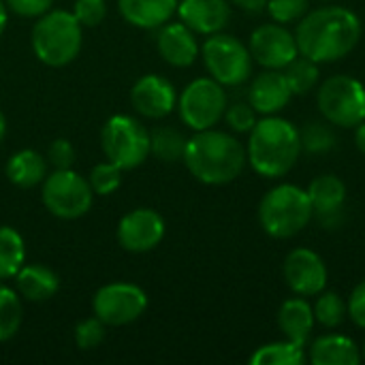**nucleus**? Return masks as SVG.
Listing matches in <instances>:
<instances>
[{
    "instance_id": "obj_1",
    "label": "nucleus",
    "mask_w": 365,
    "mask_h": 365,
    "mask_svg": "<svg viewBox=\"0 0 365 365\" xmlns=\"http://www.w3.org/2000/svg\"><path fill=\"white\" fill-rule=\"evenodd\" d=\"M361 38V19L346 6H323L299 19L295 41L299 53L317 64L349 56Z\"/></svg>"
},
{
    "instance_id": "obj_2",
    "label": "nucleus",
    "mask_w": 365,
    "mask_h": 365,
    "mask_svg": "<svg viewBox=\"0 0 365 365\" xmlns=\"http://www.w3.org/2000/svg\"><path fill=\"white\" fill-rule=\"evenodd\" d=\"M184 165L195 180L207 186H225L240 178L248 154L237 137L225 130H197L184 150Z\"/></svg>"
},
{
    "instance_id": "obj_3",
    "label": "nucleus",
    "mask_w": 365,
    "mask_h": 365,
    "mask_svg": "<svg viewBox=\"0 0 365 365\" xmlns=\"http://www.w3.org/2000/svg\"><path fill=\"white\" fill-rule=\"evenodd\" d=\"M248 135V163L261 178H284L299 160L302 139L299 128L293 122L278 115H265L263 120H257Z\"/></svg>"
},
{
    "instance_id": "obj_4",
    "label": "nucleus",
    "mask_w": 365,
    "mask_h": 365,
    "mask_svg": "<svg viewBox=\"0 0 365 365\" xmlns=\"http://www.w3.org/2000/svg\"><path fill=\"white\" fill-rule=\"evenodd\" d=\"M312 218L314 210L308 190L295 184L272 188L259 203V222L274 240H291L299 235Z\"/></svg>"
},
{
    "instance_id": "obj_5",
    "label": "nucleus",
    "mask_w": 365,
    "mask_h": 365,
    "mask_svg": "<svg viewBox=\"0 0 365 365\" xmlns=\"http://www.w3.org/2000/svg\"><path fill=\"white\" fill-rule=\"evenodd\" d=\"M32 49L47 66H66L81 51V24L68 11H47L32 28Z\"/></svg>"
},
{
    "instance_id": "obj_6",
    "label": "nucleus",
    "mask_w": 365,
    "mask_h": 365,
    "mask_svg": "<svg viewBox=\"0 0 365 365\" xmlns=\"http://www.w3.org/2000/svg\"><path fill=\"white\" fill-rule=\"evenodd\" d=\"M101 145L109 163L130 171L150 156V130L133 115H113L103 126Z\"/></svg>"
},
{
    "instance_id": "obj_7",
    "label": "nucleus",
    "mask_w": 365,
    "mask_h": 365,
    "mask_svg": "<svg viewBox=\"0 0 365 365\" xmlns=\"http://www.w3.org/2000/svg\"><path fill=\"white\" fill-rule=\"evenodd\" d=\"M317 105L338 128H355L365 120V86L351 75H334L319 88Z\"/></svg>"
},
{
    "instance_id": "obj_8",
    "label": "nucleus",
    "mask_w": 365,
    "mask_h": 365,
    "mask_svg": "<svg viewBox=\"0 0 365 365\" xmlns=\"http://www.w3.org/2000/svg\"><path fill=\"white\" fill-rule=\"evenodd\" d=\"M203 62L212 79L222 86H242L252 75V53L248 45L231 34H210L201 47Z\"/></svg>"
},
{
    "instance_id": "obj_9",
    "label": "nucleus",
    "mask_w": 365,
    "mask_h": 365,
    "mask_svg": "<svg viewBox=\"0 0 365 365\" xmlns=\"http://www.w3.org/2000/svg\"><path fill=\"white\" fill-rule=\"evenodd\" d=\"M43 205L62 220H75L90 212L94 192L90 182L73 169H56L43 180Z\"/></svg>"
},
{
    "instance_id": "obj_10",
    "label": "nucleus",
    "mask_w": 365,
    "mask_h": 365,
    "mask_svg": "<svg viewBox=\"0 0 365 365\" xmlns=\"http://www.w3.org/2000/svg\"><path fill=\"white\" fill-rule=\"evenodd\" d=\"M180 118L182 122L197 130H205V128H214L227 111V92L222 88V83H218L212 77H199L195 81H190L180 101Z\"/></svg>"
},
{
    "instance_id": "obj_11",
    "label": "nucleus",
    "mask_w": 365,
    "mask_h": 365,
    "mask_svg": "<svg viewBox=\"0 0 365 365\" xmlns=\"http://www.w3.org/2000/svg\"><path fill=\"white\" fill-rule=\"evenodd\" d=\"M92 310L94 317H98L105 325L111 327L130 325L148 310V295L137 284L111 282L94 293Z\"/></svg>"
},
{
    "instance_id": "obj_12",
    "label": "nucleus",
    "mask_w": 365,
    "mask_h": 365,
    "mask_svg": "<svg viewBox=\"0 0 365 365\" xmlns=\"http://www.w3.org/2000/svg\"><path fill=\"white\" fill-rule=\"evenodd\" d=\"M248 49L252 60L259 62L263 68L282 71L289 62L299 56V47L295 34L282 24H263L259 26L248 41Z\"/></svg>"
},
{
    "instance_id": "obj_13",
    "label": "nucleus",
    "mask_w": 365,
    "mask_h": 365,
    "mask_svg": "<svg viewBox=\"0 0 365 365\" xmlns=\"http://www.w3.org/2000/svg\"><path fill=\"white\" fill-rule=\"evenodd\" d=\"M287 287L299 297H317L327 287V265L310 248H295L282 263Z\"/></svg>"
},
{
    "instance_id": "obj_14",
    "label": "nucleus",
    "mask_w": 365,
    "mask_h": 365,
    "mask_svg": "<svg viewBox=\"0 0 365 365\" xmlns=\"http://www.w3.org/2000/svg\"><path fill=\"white\" fill-rule=\"evenodd\" d=\"M165 237V220L152 207L130 210L118 225V242L124 250L141 255L154 250Z\"/></svg>"
},
{
    "instance_id": "obj_15",
    "label": "nucleus",
    "mask_w": 365,
    "mask_h": 365,
    "mask_svg": "<svg viewBox=\"0 0 365 365\" xmlns=\"http://www.w3.org/2000/svg\"><path fill=\"white\" fill-rule=\"evenodd\" d=\"M308 197L314 210V216L327 231H336L344 222V203L346 186L338 175L325 173L310 182Z\"/></svg>"
},
{
    "instance_id": "obj_16",
    "label": "nucleus",
    "mask_w": 365,
    "mask_h": 365,
    "mask_svg": "<svg viewBox=\"0 0 365 365\" xmlns=\"http://www.w3.org/2000/svg\"><path fill=\"white\" fill-rule=\"evenodd\" d=\"M130 103L137 113L152 120H160L175 109L178 94L173 83L163 75H143L130 90Z\"/></svg>"
},
{
    "instance_id": "obj_17",
    "label": "nucleus",
    "mask_w": 365,
    "mask_h": 365,
    "mask_svg": "<svg viewBox=\"0 0 365 365\" xmlns=\"http://www.w3.org/2000/svg\"><path fill=\"white\" fill-rule=\"evenodd\" d=\"M291 88L282 71L265 68L248 88V103L261 115H276L291 103Z\"/></svg>"
},
{
    "instance_id": "obj_18",
    "label": "nucleus",
    "mask_w": 365,
    "mask_h": 365,
    "mask_svg": "<svg viewBox=\"0 0 365 365\" xmlns=\"http://www.w3.org/2000/svg\"><path fill=\"white\" fill-rule=\"evenodd\" d=\"M178 15L192 32L210 36L227 28L231 6L229 0H182L178 2Z\"/></svg>"
},
{
    "instance_id": "obj_19",
    "label": "nucleus",
    "mask_w": 365,
    "mask_h": 365,
    "mask_svg": "<svg viewBox=\"0 0 365 365\" xmlns=\"http://www.w3.org/2000/svg\"><path fill=\"white\" fill-rule=\"evenodd\" d=\"M156 47L163 60L178 68L190 66L199 56V43L195 38V32L182 21L163 24L156 36Z\"/></svg>"
},
{
    "instance_id": "obj_20",
    "label": "nucleus",
    "mask_w": 365,
    "mask_h": 365,
    "mask_svg": "<svg viewBox=\"0 0 365 365\" xmlns=\"http://www.w3.org/2000/svg\"><path fill=\"white\" fill-rule=\"evenodd\" d=\"M314 310L312 306L304 299V297H293L287 299L280 310H278V327L280 331L287 336V340L299 344L306 349V344L312 340V331H314Z\"/></svg>"
},
{
    "instance_id": "obj_21",
    "label": "nucleus",
    "mask_w": 365,
    "mask_h": 365,
    "mask_svg": "<svg viewBox=\"0 0 365 365\" xmlns=\"http://www.w3.org/2000/svg\"><path fill=\"white\" fill-rule=\"evenodd\" d=\"M308 361L314 365H359L361 349L346 336L327 334L312 340L308 349Z\"/></svg>"
},
{
    "instance_id": "obj_22",
    "label": "nucleus",
    "mask_w": 365,
    "mask_h": 365,
    "mask_svg": "<svg viewBox=\"0 0 365 365\" xmlns=\"http://www.w3.org/2000/svg\"><path fill=\"white\" fill-rule=\"evenodd\" d=\"M122 17L137 28H160L178 11V0H118Z\"/></svg>"
},
{
    "instance_id": "obj_23",
    "label": "nucleus",
    "mask_w": 365,
    "mask_h": 365,
    "mask_svg": "<svg viewBox=\"0 0 365 365\" xmlns=\"http://www.w3.org/2000/svg\"><path fill=\"white\" fill-rule=\"evenodd\" d=\"M15 278L19 295L28 302H47L60 289L56 272H51L45 265H24Z\"/></svg>"
},
{
    "instance_id": "obj_24",
    "label": "nucleus",
    "mask_w": 365,
    "mask_h": 365,
    "mask_svg": "<svg viewBox=\"0 0 365 365\" xmlns=\"http://www.w3.org/2000/svg\"><path fill=\"white\" fill-rule=\"evenodd\" d=\"M6 178L17 188H34L47 178V158L34 150H19L6 163Z\"/></svg>"
},
{
    "instance_id": "obj_25",
    "label": "nucleus",
    "mask_w": 365,
    "mask_h": 365,
    "mask_svg": "<svg viewBox=\"0 0 365 365\" xmlns=\"http://www.w3.org/2000/svg\"><path fill=\"white\" fill-rule=\"evenodd\" d=\"M26 261L24 237L13 227H0V280L15 278Z\"/></svg>"
},
{
    "instance_id": "obj_26",
    "label": "nucleus",
    "mask_w": 365,
    "mask_h": 365,
    "mask_svg": "<svg viewBox=\"0 0 365 365\" xmlns=\"http://www.w3.org/2000/svg\"><path fill=\"white\" fill-rule=\"evenodd\" d=\"M306 361L308 357L304 353V346L291 340L263 344L250 357V365H302Z\"/></svg>"
},
{
    "instance_id": "obj_27",
    "label": "nucleus",
    "mask_w": 365,
    "mask_h": 365,
    "mask_svg": "<svg viewBox=\"0 0 365 365\" xmlns=\"http://www.w3.org/2000/svg\"><path fill=\"white\" fill-rule=\"evenodd\" d=\"M186 137L173 126H158L150 133V154L163 163H175L184 158Z\"/></svg>"
},
{
    "instance_id": "obj_28",
    "label": "nucleus",
    "mask_w": 365,
    "mask_h": 365,
    "mask_svg": "<svg viewBox=\"0 0 365 365\" xmlns=\"http://www.w3.org/2000/svg\"><path fill=\"white\" fill-rule=\"evenodd\" d=\"M319 75H321L319 64L312 62L310 58L302 56V53L293 62H289L284 66V77H287L289 88H291L293 94L304 96V94L312 92L317 88V83H319Z\"/></svg>"
},
{
    "instance_id": "obj_29",
    "label": "nucleus",
    "mask_w": 365,
    "mask_h": 365,
    "mask_svg": "<svg viewBox=\"0 0 365 365\" xmlns=\"http://www.w3.org/2000/svg\"><path fill=\"white\" fill-rule=\"evenodd\" d=\"M314 310V319L319 325H323L325 329H336L340 327L346 317H349V306L346 302L342 299V295L334 293V291H327V293H319V299L317 304L312 306Z\"/></svg>"
},
{
    "instance_id": "obj_30",
    "label": "nucleus",
    "mask_w": 365,
    "mask_h": 365,
    "mask_svg": "<svg viewBox=\"0 0 365 365\" xmlns=\"http://www.w3.org/2000/svg\"><path fill=\"white\" fill-rule=\"evenodd\" d=\"M21 325V302L17 293L0 284V342L11 340Z\"/></svg>"
},
{
    "instance_id": "obj_31",
    "label": "nucleus",
    "mask_w": 365,
    "mask_h": 365,
    "mask_svg": "<svg viewBox=\"0 0 365 365\" xmlns=\"http://www.w3.org/2000/svg\"><path fill=\"white\" fill-rule=\"evenodd\" d=\"M302 150L310 154H325L336 148V133L331 130V124L327 122H308L299 130Z\"/></svg>"
},
{
    "instance_id": "obj_32",
    "label": "nucleus",
    "mask_w": 365,
    "mask_h": 365,
    "mask_svg": "<svg viewBox=\"0 0 365 365\" xmlns=\"http://www.w3.org/2000/svg\"><path fill=\"white\" fill-rule=\"evenodd\" d=\"M265 9L276 24L287 26L306 17L310 11V0H267Z\"/></svg>"
},
{
    "instance_id": "obj_33",
    "label": "nucleus",
    "mask_w": 365,
    "mask_h": 365,
    "mask_svg": "<svg viewBox=\"0 0 365 365\" xmlns=\"http://www.w3.org/2000/svg\"><path fill=\"white\" fill-rule=\"evenodd\" d=\"M88 182L94 195H111L122 184V169L115 167L113 163H101L90 171Z\"/></svg>"
},
{
    "instance_id": "obj_34",
    "label": "nucleus",
    "mask_w": 365,
    "mask_h": 365,
    "mask_svg": "<svg viewBox=\"0 0 365 365\" xmlns=\"http://www.w3.org/2000/svg\"><path fill=\"white\" fill-rule=\"evenodd\" d=\"M105 340V323L98 317L83 319L75 327V342L81 351H92Z\"/></svg>"
},
{
    "instance_id": "obj_35",
    "label": "nucleus",
    "mask_w": 365,
    "mask_h": 365,
    "mask_svg": "<svg viewBox=\"0 0 365 365\" xmlns=\"http://www.w3.org/2000/svg\"><path fill=\"white\" fill-rule=\"evenodd\" d=\"M225 120L231 130L250 133L257 124V111L252 109L250 103H233V105H227Z\"/></svg>"
},
{
    "instance_id": "obj_36",
    "label": "nucleus",
    "mask_w": 365,
    "mask_h": 365,
    "mask_svg": "<svg viewBox=\"0 0 365 365\" xmlns=\"http://www.w3.org/2000/svg\"><path fill=\"white\" fill-rule=\"evenodd\" d=\"M73 15L77 17L81 28H94L107 15V4L105 0H77Z\"/></svg>"
},
{
    "instance_id": "obj_37",
    "label": "nucleus",
    "mask_w": 365,
    "mask_h": 365,
    "mask_svg": "<svg viewBox=\"0 0 365 365\" xmlns=\"http://www.w3.org/2000/svg\"><path fill=\"white\" fill-rule=\"evenodd\" d=\"M75 148L68 139H56L49 145L47 152V163H51L56 169H73L75 165Z\"/></svg>"
},
{
    "instance_id": "obj_38",
    "label": "nucleus",
    "mask_w": 365,
    "mask_h": 365,
    "mask_svg": "<svg viewBox=\"0 0 365 365\" xmlns=\"http://www.w3.org/2000/svg\"><path fill=\"white\" fill-rule=\"evenodd\" d=\"M53 0H6V9H11L19 17H41L51 9Z\"/></svg>"
},
{
    "instance_id": "obj_39",
    "label": "nucleus",
    "mask_w": 365,
    "mask_h": 365,
    "mask_svg": "<svg viewBox=\"0 0 365 365\" xmlns=\"http://www.w3.org/2000/svg\"><path fill=\"white\" fill-rule=\"evenodd\" d=\"M346 306H349V317H351V321H353L357 327L365 329V280H361V282L353 289V293H351Z\"/></svg>"
},
{
    "instance_id": "obj_40",
    "label": "nucleus",
    "mask_w": 365,
    "mask_h": 365,
    "mask_svg": "<svg viewBox=\"0 0 365 365\" xmlns=\"http://www.w3.org/2000/svg\"><path fill=\"white\" fill-rule=\"evenodd\" d=\"M231 2L237 4L240 9L248 11V13H259V11H263L265 4H267V0H231Z\"/></svg>"
},
{
    "instance_id": "obj_41",
    "label": "nucleus",
    "mask_w": 365,
    "mask_h": 365,
    "mask_svg": "<svg viewBox=\"0 0 365 365\" xmlns=\"http://www.w3.org/2000/svg\"><path fill=\"white\" fill-rule=\"evenodd\" d=\"M355 145H357V150L365 156V120L361 124L355 126Z\"/></svg>"
},
{
    "instance_id": "obj_42",
    "label": "nucleus",
    "mask_w": 365,
    "mask_h": 365,
    "mask_svg": "<svg viewBox=\"0 0 365 365\" xmlns=\"http://www.w3.org/2000/svg\"><path fill=\"white\" fill-rule=\"evenodd\" d=\"M6 19H9V13H6V2L0 0V34L4 32L6 28Z\"/></svg>"
},
{
    "instance_id": "obj_43",
    "label": "nucleus",
    "mask_w": 365,
    "mask_h": 365,
    "mask_svg": "<svg viewBox=\"0 0 365 365\" xmlns=\"http://www.w3.org/2000/svg\"><path fill=\"white\" fill-rule=\"evenodd\" d=\"M4 133H6V120H4V113L0 109V141L4 139Z\"/></svg>"
},
{
    "instance_id": "obj_44",
    "label": "nucleus",
    "mask_w": 365,
    "mask_h": 365,
    "mask_svg": "<svg viewBox=\"0 0 365 365\" xmlns=\"http://www.w3.org/2000/svg\"><path fill=\"white\" fill-rule=\"evenodd\" d=\"M361 361H365V340H364V346H361Z\"/></svg>"
},
{
    "instance_id": "obj_45",
    "label": "nucleus",
    "mask_w": 365,
    "mask_h": 365,
    "mask_svg": "<svg viewBox=\"0 0 365 365\" xmlns=\"http://www.w3.org/2000/svg\"><path fill=\"white\" fill-rule=\"evenodd\" d=\"M323 2H329V0H323Z\"/></svg>"
}]
</instances>
